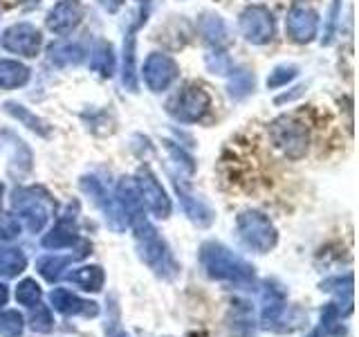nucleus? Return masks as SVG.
<instances>
[{
  "instance_id": "72a5a7b5",
  "label": "nucleus",
  "mask_w": 359,
  "mask_h": 337,
  "mask_svg": "<svg viewBox=\"0 0 359 337\" xmlns=\"http://www.w3.org/2000/svg\"><path fill=\"white\" fill-rule=\"evenodd\" d=\"M207 67L213 74H227V72H231V61L227 54L216 48V52L207 54Z\"/></svg>"
},
{
  "instance_id": "dca6fc26",
  "label": "nucleus",
  "mask_w": 359,
  "mask_h": 337,
  "mask_svg": "<svg viewBox=\"0 0 359 337\" xmlns=\"http://www.w3.org/2000/svg\"><path fill=\"white\" fill-rule=\"evenodd\" d=\"M173 183H175V180H173ZM175 191H177L180 202H182V209L189 216V220L196 223L198 227H209V225L213 223V218H216V213L211 211V207L207 205V202H202L194 194H189V191L182 189L177 183H175Z\"/></svg>"
},
{
  "instance_id": "e433bc0d",
  "label": "nucleus",
  "mask_w": 359,
  "mask_h": 337,
  "mask_svg": "<svg viewBox=\"0 0 359 337\" xmlns=\"http://www.w3.org/2000/svg\"><path fill=\"white\" fill-rule=\"evenodd\" d=\"M339 5H341V0H332V5H330V11H328V29H325L323 34V45H330L332 43V37H334V25H337V16H339Z\"/></svg>"
},
{
  "instance_id": "c756f323",
  "label": "nucleus",
  "mask_w": 359,
  "mask_h": 337,
  "mask_svg": "<svg viewBox=\"0 0 359 337\" xmlns=\"http://www.w3.org/2000/svg\"><path fill=\"white\" fill-rule=\"evenodd\" d=\"M25 331V319L18 310L0 312V337H20Z\"/></svg>"
},
{
  "instance_id": "a19ab883",
  "label": "nucleus",
  "mask_w": 359,
  "mask_h": 337,
  "mask_svg": "<svg viewBox=\"0 0 359 337\" xmlns=\"http://www.w3.org/2000/svg\"><path fill=\"white\" fill-rule=\"evenodd\" d=\"M3 191L5 189H3V183H0V205H3Z\"/></svg>"
},
{
  "instance_id": "4c0bfd02",
  "label": "nucleus",
  "mask_w": 359,
  "mask_h": 337,
  "mask_svg": "<svg viewBox=\"0 0 359 337\" xmlns=\"http://www.w3.org/2000/svg\"><path fill=\"white\" fill-rule=\"evenodd\" d=\"M106 335H108V337H130L126 331L121 329V326H119L117 322H110V324H106Z\"/></svg>"
},
{
  "instance_id": "9b49d317",
  "label": "nucleus",
  "mask_w": 359,
  "mask_h": 337,
  "mask_svg": "<svg viewBox=\"0 0 359 337\" xmlns=\"http://www.w3.org/2000/svg\"><path fill=\"white\" fill-rule=\"evenodd\" d=\"M43 37L32 22H16L3 32V48L20 56H36L41 52Z\"/></svg>"
},
{
  "instance_id": "2eb2a0df",
  "label": "nucleus",
  "mask_w": 359,
  "mask_h": 337,
  "mask_svg": "<svg viewBox=\"0 0 359 337\" xmlns=\"http://www.w3.org/2000/svg\"><path fill=\"white\" fill-rule=\"evenodd\" d=\"M76 243H81V239H79V234L74 230V216H72V207H70L67 213H63V218L43 236L41 245L45 250H63V247H72Z\"/></svg>"
},
{
  "instance_id": "9d476101",
  "label": "nucleus",
  "mask_w": 359,
  "mask_h": 337,
  "mask_svg": "<svg viewBox=\"0 0 359 337\" xmlns=\"http://www.w3.org/2000/svg\"><path fill=\"white\" fill-rule=\"evenodd\" d=\"M180 77V67L168 54L153 52L144 63V81L153 93H164L171 88Z\"/></svg>"
},
{
  "instance_id": "423d86ee",
  "label": "nucleus",
  "mask_w": 359,
  "mask_h": 337,
  "mask_svg": "<svg viewBox=\"0 0 359 337\" xmlns=\"http://www.w3.org/2000/svg\"><path fill=\"white\" fill-rule=\"evenodd\" d=\"M209 108H211L209 93L196 84L184 86L180 93H175L171 99H168V104H166L168 115L177 121H184V124L200 121L209 112Z\"/></svg>"
},
{
  "instance_id": "39448f33",
  "label": "nucleus",
  "mask_w": 359,
  "mask_h": 337,
  "mask_svg": "<svg viewBox=\"0 0 359 337\" xmlns=\"http://www.w3.org/2000/svg\"><path fill=\"white\" fill-rule=\"evenodd\" d=\"M269 140L290 160H301L308 153L310 133L299 117L283 115L272 121V126H269Z\"/></svg>"
},
{
  "instance_id": "7ed1b4c3",
  "label": "nucleus",
  "mask_w": 359,
  "mask_h": 337,
  "mask_svg": "<svg viewBox=\"0 0 359 337\" xmlns=\"http://www.w3.org/2000/svg\"><path fill=\"white\" fill-rule=\"evenodd\" d=\"M11 209L25 220V227L32 234H39L50 223L56 202L43 187H20L11 194Z\"/></svg>"
},
{
  "instance_id": "f3484780",
  "label": "nucleus",
  "mask_w": 359,
  "mask_h": 337,
  "mask_svg": "<svg viewBox=\"0 0 359 337\" xmlns=\"http://www.w3.org/2000/svg\"><path fill=\"white\" fill-rule=\"evenodd\" d=\"M198 29L202 34V39L211 43L213 48H224V45L231 41L227 22H224L218 14H202L198 18Z\"/></svg>"
},
{
  "instance_id": "a211bd4d",
  "label": "nucleus",
  "mask_w": 359,
  "mask_h": 337,
  "mask_svg": "<svg viewBox=\"0 0 359 337\" xmlns=\"http://www.w3.org/2000/svg\"><path fill=\"white\" fill-rule=\"evenodd\" d=\"M65 281H70V284L79 286L81 290L99 292L106 284V272L101 265H81V267H74L72 272H67Z\"/></svg>"
},
{
  "instance_id": "cd10ccee",
  "label": "nucleus",
  "mask_w": 359,
  "mask_h": 337,
  "mask_svg": "<svg viewBox=\"0 0 359 337\" xmlns=\"http://www.w3.org/2000/svg\"><path fill=\"white\" fill-rule=\"evenodd\" d=\"M29 329L34 333H50L54 329V317H52V310L50 306H45V303H36V306H32V315H29Z\"/></svg>"
},
{
  "instance_id": "6e6552de",
  "label": "nucleus",
  "mask_w": 359,
  "mask_h": 337,
  "mask_svg": "<svg viewBox=\"0 0 359 337\" xmlns=\"http://www.w3.org/2000/svg\"><path fill=\"white\" fill-rule=\"evenodd\" d=\"M238 27L245 41L252 45H265L274 39V16L263 5L245 7L238 20Z\"/></svg>"
},
{
  "instance_id": "0eeeda50",
  "label": "nucleus",
  "mask_w": 359,
  "mask_h": 337,
  "mask_svg": "<svg viewBox=\"0 0 359 337\" xmlns=\"http://www.w3.org/2000/svg\"><path fill=\"white\" fill-rule=\"evenodd\" d=\"M135 185H137L142 205L149 209L155 218H168L171 216V198H168L166 189L162 187L160 180L149 166H140V171L135 173Z\"/></svg>"
},
{
  "instance_id": "473e14b6",
  "label": "nucleus",
  "mask_w": 359,
  "mask_h": 337,
  "mask_svg": "<svg viewBox=\"0 0 359 337\" xmlns=\"http://www.w3.org/2000/svg\"><path fill=\"white\" fill-rule=\"evenodd\" d=\"M321 290H328V292H337L341 297V292L346 297H353V275H346V277H334L328 279L321 284Z\"/></svg>"
},
{
  "instance_id": "ea45409f",
  "label": "nucleus",
  "mask_w": 359,
  "mask_h": 337,
  "mask_svg": "<svg viewBox=\"0 0 359 337\" xmlns=\"http://www.w3.org/2000/svg\"><path fill=\"white\" fill-rule=\"evenodd\" d=\"M7 299H9V288L3 284V281H0V308H3L5 306V303H7Z\"/></svg>"
},
{
  "instance_id": "4468645a",
  "label": "nucleus",
  "mask_w": 359,
  "mask_h": 337,
  "mask_svg": "<svg viewBox=\"0 0 359 337\" xmlns=\"http://www.w3.org/2000/svg\"><path fill=\"white\" fill-rule=\"evenodd\" d=\"M50 301H52L54 310L65 315V317H76V315H81V317H97L99 315V303L81 299L67 288H54L50 295Z\"/></svg>"
},
{
  "instance_id": "b1692460",
  "label": "nucleus",
  "mask_w": 359,
  "mask_h": 337,
  "mask_svg": "<svg viewBox=\"0 0 359 337\" xmlns=\"http://www.w3.org/2000/svg\"><path fill=\"white\" fill-rule=\"evenodd\" d=\"M27 256L18 247H0V277L14 279L20 272H25Z\"/></svg>"
},
{
  "instance_id": "f03ea898",
  "label": "nucleus",
  "mask_w": 359,
  "mask_h": 337,
  "mask_svg": "<svg viewBox=\"0 0 359 337\" xmlns=\"http://www.w3.org/2000/svg\"><path fill=\"white\" fill-rule=\"evenodd\" d=\"M200 263L207 277L213 281H227L233 286L254 284V265H250L245 258L233 254L227 245L218 241H207L200 247Z\"/></svg>"
},
{
  "instance_id": "bb28decb",
  "label": "nucleus",
  "mask_w": 359,
  "mask_h": 337,
  "mask_svg": "<svg viewBox=\"0 0 359 337\" xmlns=\"http://www.w3.org/2000/svg\"><path fill=\"white\" fill-rule=\"evenodd\" d=\"M321 329L328 337H339L344 335V326H341V308L337 303H328L321 312Z\"/></svg>"
},
{
  "instance_id": "f8f14e48",
  "label": "nucleus",
  "mask_w": 359,
  "mask_h": 337,
  "mask_svg": "<svg viewBox=\"0 0 359 337\" xmlns=\"http://www.w3.org/2000/svg\"><path fill=\"white\" fill-rule=\"evenodd\" d=\"M285 32L287 37L299 43V45H306L310 41H314L319 32V16L317 11L308 5H294L287 11V18H285Z\"/></svg>"
},
{
  "instance_id": "ddd939ff",
  "label": "nucleus",
  "mask_w": 359,
  "mask_h": 337,
  "mask_svg": "<svg viewBox=\"0 0 359 337\" xmlns=\"http://www.w3.org/2000/svg\"><path fill=\"white\" fill-rule=\"evenodd\" d=\"M86 16V7L81 0H61V3H56L45 22H48V29L59 34V37H65V34L74 32L79 25H81V20Z\"/></svg>"
},
{
  "instance_id": "6ab92c4d",
  "label": "nucleus",
  "mask_w": 359,
  "mask_h": 337,
  "mask_svg": "<svg viewBox=\"0 0 359 337\" xmlns=\"http://www.w3.org/2000/svg\"><path fill=\"white\" fill-rule=\"evenodd\" d=\"M119 207L126 211L128 220L133 216H137V213H144V205H142V198H140V191H137V185H135L133 178H121L117 183V198Z\"/></svg>"
},
{
  "instance_id": "c9c22d12",
  "label": "nucleus",
  "mask_w": 359,
  "mask_h": 337,
  "mask_svg": "<svg viewBox=\"0 0 359 337\" xmlns=\"http://www.w3.org/2000/svg\"><path fill=\"white\" fill-rule=\"evenodd\" d=\"M20 234V223L9 216V213L0 211V241H14Z\"/></svg>"
},
{
  "instance_id": "1a4fd4ad",
  "label": "nucleus",
  "mask_w": 359,
  "mask_h": 337,
  "mask_svg": "<svg viewBox=\"0 0 359 337\" xmlns=\"http://www.w3.org/2000/svg\"><path fill=\"white\" fill-rule=\"evenodd\" d=\"M81 189L90 196V200H93L95 205L101 209V213L106 216V223H108L110 230H115V232H123V230H126V225H128L126 211L119 207L117 200H112L108 196L106 187L101 185L95 176H83L81 178Z\"/></svg>"
},
{
  "instance_id": "a878e982",
  "label": "nucleus",
  "mask_w": 359,
  "mask_h": 337,
  "mask_svg": "<svg viewBox=\"0 0 359 337\" xmlns=\"http://www.w3.org/2000/svg\"><path fill=\"white\" fill-rule=\"evenodd\" d=\"M72 263V256H59V254H50V256H43L39 258V263H36V270H39V275L45 279V281H50V284H54V281H59L61 275H63V270Z\"/></svg>"
},
{
  "instance_id": "f257e3e1",
  "label": "nucleus",
  "mask_w": 359,
  "mask_h": 337,
  "mask_svg": "<svg viewBox=\"0 0 359 337\" xmlns=\"http://www.w3.org/2000/svg\"><path fill=\"white\" fill-rule=\"evenodd\" d=\"M128 225L133 227L135 245H137V254L142 261L160 279H173L180 267L171 254V247L160 236V232L153 227L151 220L144 213H137V216L128 220Z\"/></svg>"
},
{
  "instance_id": "20e7f679",
  "label": "nucleus",
  "mask_w": 359,
  "mask_h": 337,
  "mask_svg": "<svg viewBox=\"0 0 359 337\" xmlns=\"http://www.w3.org/2000/svg\"><path fill=\"white\" fill-rule=\"evenodd\" d=\"M236 230H238L243 245L258 254H267L269 250H274V245L278 241V232L274 227V223L263 211L256 209L241 211L238 220H236Z\"/></svg>"
},
{
  "instance_id": "412c9836",
  "label": "nucleus",
  "mask_w": 359,
  "mask_h": 337,
  "mask_svg": "<svg viewBox=\"0 0 359 337\" xmlns=\"http://www.w3.org/2000/svg\"><path fill=\"white\" fill-rule=\"evenodd\" d=\"M135 29L133 25L123 39V67H121V81L130 93H137V72H135Z\"/></svg>"
},
{
  "instance_id": "c85d7f7f",
  "label": "nucleus",
  "mask_w": 359,
  "mask_h": 337,
  "mask_svg": "<svg viewBox=\"0 0 359 337\" xmlns=\"http://www.w3.org/2000/svg\"><path fill=\"white\" fill-rule=\"evenodd\" d=\"M43 299V290L41 286L36 284L34 279H22L18 288H16V301L20 303V306H36V303Z\"/></svg>"
},
{
  "instance_id": "79ce46f5",
  "label": "nucleus",
  "mask_w": 359,
  "mask_h": 337,
  "mask_svg": "<svg viewBox=\"0 0 359 337\" xmlns=\"http://www.w3.org/2000/svg\"><path fill=\"white\" fill-rule=\"evenodd\" d=\"M308 337H321V335H319V333H310Z\"/></svg>"
},
{
  "instance_id": "aec40b11",
  "label": "nucleus",
  "mask_w": 359,
  "mask_h": 337,
  "mask_svg": "<svg viewBox=\"0 0 359 337\" xmlns=\"http://www.w3.org/2000/svg\"><path fill=\"white\" fill-rule=\"evenodd\" d=\"M83 48L81 45H76V43H54L50 45V50H48V59L50 63L54 65H59V67H70V65H79L83 61Z\"/></svg>"
},
{
  "instance_id": "2f4dec72",
  "label": "nucleus",
  "mask_w": 359,
  "mask_h": 337,
  "mask_svg": "<svg viewBox=\"0 0 359 337\" xmlns=\"http://www.w3.org/2000/svg\"><path fill=\"white\" fill-rule=\"evenodd\" d=\"M297 74H299V67H297V65H287V63L276 65L274 70L269 72V77H267V88H283V86H287Z\"/></svg>"
},
{
  "instance_id": "4be33fe9",
  "label": "nucleus",
  "mask_w": 359,
  "mask_h": 337,
  "mask_svg": "<svg viewBox=\"0 0 359 337\" xmlns=\"http://www.w3.org/2000/svg\"><path fill=\"white\" fill-rule=\"evenodd\" d=\"M29 81V67L22 65L18 61L3 59L0 61V88L11 90V88H20Z\"/></svg>"
},
{
  "instance_id": "7c9ffc66",
  "label": "nucleus",
  "mask_w": 359,
  "mask_h": 337,
  "mask_svg": "<svg viewBox=\"0 0 359 337\" xmlns=\"http://www.w3.org/2000/svg\"><path fill=\"white\" fill-rule=\"evenodd\" d=\"M254 90V74L247 70H238L233 72L229 79V95L233 99H243Z\"/></svg>"
},
{
  "instance_id": "58836bf2",
  "label": "nucleus",
  "mask_w": 359,
  "mask_h": 337,
  "mask_svg": "<svg viewBox=\"0 0 359 337\" xmlns=\"http://www.w3.org/2000/svg\"><path fill=\"white\" fill-rule=\"evenodd\" d=\"M121 3H123V0H101V5H104L108 11H117L121 7Z\"/></svg>"
},
{
  "instance_id": "393cba45",
  "label": "nucleus",
  "mask_w": 359,
  "mask_h": 337,
  "mask_svg": "<svg viewBox=\"0 0 359 337\" xmlns=\"http://www.w3.org/2000/svg\"><path fill=\"white\" fill-rule=\"evenodd\" d=\"M90 67L101 77H112L115 74V54H112V45L110 43H97V48L93 50L90 56Z\"/></svg>"
},
{
  "instance_id": "5701e85b",
  "label": "nucleus",
  "mask_w": 359,
  "mask_h": 337,
  "mask_svg": "<svg viewBox=\"0 0 359 337\" xmlns=\"http://www.w3.org/2000/svg\"><path fill=\"white\" fill-rule=\"evenodd\" d=\"M5 110L9 112L11 117L18 119L22 126H27L29 131H34L36 135H41V138H48L50 135V124L41 119L39 115H34V112H29L22 104H16V101H7L5 104Z\"/></svg>"
},
{
  "instance_id": "f704fd0d",
  "label": "nucleus",
  "mask_w": 359,
  "mask_h": 337,
  "mask_svg": "<svg viewBox=\"0 0 359 337\" xmlns=\"http://www.w3.org/2000/svg\"><path fill=\"white\" fill-rule=\"evenodd\" d=\"M164 144H166V151L171 153V157L175 160V164H177V166H182L189 176L196 171V162H194V157H191L189 153H184V151L180 149V146H175L173 142H164Z\"/></svg>"
}]
</instances>
